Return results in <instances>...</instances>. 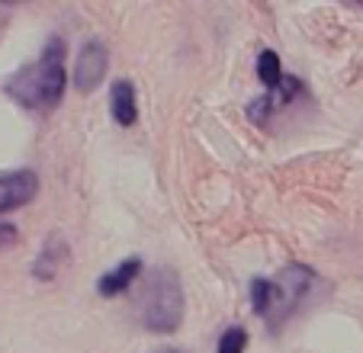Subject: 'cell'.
<instances>
[{
	"label": "cell",
	"instance_id": "13",
	"mask_svg": "<svg viewBox=\"0 0 363 353\" xmlns=\"http://www.w3.org/2000/svg\"><path fill=\"white\" fill-rule=\"evenodd\" d=\"M155 353H186V350H174V347H164V350H155Z\"/></svg>",
	"mask_w": 363,
	"mask_h": 353
},
{
	"label": "cell",
	"instance_id": "5",
	"mask_svg": "<svg viewBox=\"0 0 363 353\" xmlns=\"http://www.w3.org/2000/svg\"><path fill=\"white\" fill-rule=\"evenodd\" d=\"M35 190H39V176L33 170H7V174H0V215L33 203Z\"/></svg>",
	"mask_w": 363,
	"mask_h": 353
},
{
	"label": "cell",
	"instance_id": "10",
	"mask_svg": "<svg viewBox=\"0 0 363 353\" xmlns=\"http://www.w3.org/2000/svg\"><path fill=\"white\" fill-rule=\"evenodd\" d=\"M245 347H247V331L241 325H235L228 331H222L216 353H245Z\"/></svg>",
	"mask_w": 363,
	"mask_h": 353
},
{
	"label": "cell",
	"instance_id": "4",
	"mask_svg": "<svg viewBox=\"0 0 363 353\" xmlns=\"http://www.w3.org/2000/svg\"><path fill=\"white\" fill-rule=\"evenodd\" d=\"M106 68H110V55H106V45L96 39H90L87 45L77 52V65H74V87L81 94H90L103 84L106 77Z\"/></svg>",
	"mask_w": 363,
	"mask_h": 353
},
{
	"label": "cell",
	"instance_id": "2",
	"mask_svg": "<svg viewBox=\"0 0 363 353\" xmlns=\"http://www.w3.org/2000/svg\"><path fill=\"white\" fill-rule=\"evenodd\" d=\"M138 312L148 331L155 334H174L184 318V289H180V276L171 267H158L151 270L138 296Z\"/></svg>",
	"mask_w": 363,
	"mask_h": 353
},
{
	"label": "cell",
	"instance_id": "7",
	"mask_svg": "<svg viewBox=\"0 0 363 353\" xmlns=\"http://www.w3.org/2000/svg\"><path fill=\"white\" fill-rule=\"evenodd\" d=\"M110 113L116 119V125L129 129L138 123V103H135V87L132 81H116L110 87Z\"/></svg>",
	"mask_w": 363,
	"mask_h": 353
},
{
	"label": "cell",
	"instance_id": "8",
	"mask_svg": "<svg viewBox=\"0 0 363 353\" xmlns=\"http://www.w3.org/2000/svg\"><path fill=\"white\" fill-rule=\"evenodd\" d=\"M257 77H261V84L267 90H277L283 81V68H280V58H277V52H270V48H264L261 58H257Z\"/></svg>",
	"mask_w": 363,
	"mask_h": 353
},
{
	"label": "cell",
	"instance_id": "12",
	"mask_svg": "<svg viewBox=\"0 0 363 353\" xmlns=\"http://www.w3.org/2000/svg\"><path fill=\"white\" fill-rule=\"evenodd\" d=\"M16 238H20V235H16L13 225L0 222V251H4V247H13V245H16Z\"/></svg>",
	"mask_w": 363,
	"mask_h": 353
},
{
	"label": "cell",
	"instance_id": "6",
	"mask_svg": "<svg viewBox=\"0 0 363 353\" xmlns=\"http://www.w3.org/2000/svg\"><path fill=\"white\" fill-rule=\"evenodd\" d=\"M138 273H142V257H129V260H123V264H119L116 270L103 273V276L96 279V292H100L103 299H116V296H123V292L129 289L132 283H135Z\"/></svg>",
	"mask_w": 363,
	"mask_h": 353
},
{
	"label": "cell",
	"instance_id": "9",
	"mask_svg": "<svg viewBox=\"0 0 363 353\" xmlns=\"http://www.w3.org/2000/svg\"><path fill=\"white\" fill-rule=\"evenodd\" d=\"M251 306L261 318H267L270 306H274V279H254L251 283Z\"/></svg>",
	"mask_w": 363,
	"mask_h": 353
},
{
	"label": "cell",
	"instance_id": "11",
	"mask_svg": "<svg viewBox=\"0 0 363 353\" xmlns=\"http://www.w3.org/2000/svg\"><path fill=\"white\" fill-rule=\"evenodd\" d=\"M52 247H55V245L48 241L45 251L39 254V260H35V267H33V273H35L39 279H52V276L58 273V260H62V257H55V251H52Z\"/></svg>",
	"mask_w": 363,
	"mask_h": 353
},
{
	"label": "cell",
	"instance_id": "3",
	"mask_svg": "<svg viewBox=\"0 0 363 353\" xmlns=\"http://www.w3.org/2000/svg\"><path fill=\"white\" fill-rule=\"evenodd\" d=\"M315 286V270L306 264H286L280 270V276L274 279V306H270L267 321L277 325L283 321L302 299L308 296V289Z\"/></svg>",
	"mask_w": 363,
	"mask_h": 353
},
{
	"label": "cell",
	"instance_id": "1",
	"mask_svg": "<svg viewBox=\"0 0 363 353\" xmlns=\"http://www.w3.org/2000/svg\"><path fill=\"white\" fill-rule=\"evenodd\" d=\"M65 84H68V74H65V39L62 35H52L45 42V48H42L39 62L16 71L4 90L20 106L45 113V109H55L62 103Z\"/></svg>",
	"mask_w": 363,
	"mask_h": 353
}]
</instances>
